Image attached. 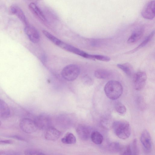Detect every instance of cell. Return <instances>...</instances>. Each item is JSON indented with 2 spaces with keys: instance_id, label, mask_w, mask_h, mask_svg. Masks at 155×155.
<instances>
[{
  "instance_id": "6da1fadb",
  "label": "cell",
  "mask_w": 155,
  "mask_h": 155,
  "mask_svg": "<svg viewBox=\"0 0 155 155\" xmlns=\"http://www.w3.org/2000/svg\"><path fill=\"white\" fill-rule=\"evenodd\" d=\"M104 91L106 95L109 99L115 100L121 95L123 87L121 83L116 81L111 80L105 85Z\"/></svg>"
},
{
  "instance_id": "7a4b0ae2",
  "label": "cell",
  "mask_w": 155,
  "mask_h": 155,
  "mask_svg": "<svg viewBox=\"0 0 155 155\" xmlns=\"http://www.w3.org/2000/svg\"><path fill=\"white\" fill-rule=\"evenodd\" d=\"M116 135L120 139H126L129 137L131 129L129 123L125 120H117L114 122L112 125Z\"/></svg>"
},
{
  "instance_id": "3957f363",
  "label": "cell",
  "mask_w": 155,
  "mask_h": 155,
  "mask_svg": "<svg viewBox=\"0 0 155 155\" xmlns=\"http://www.w3.org/2000/svg\"><path fill=\"white\" fill-rule=\"evenodd\" d=\"M80 72V68L78 65L71 64L66 66L63 68L61 74L65 80L72 81L77 78Z\"/></svg>"
},
{
  "instance_id": "277c9868",
  "label": "cell",
  "mask_w": 155,
  "mask_h": 155,
  "mask_svg": "<svg viewBox=\"0 0 155 155\" xmlns=\"http://www.w3.org/2000/svg\"><path fill=\"white\" fill-rule=\"evenodd\" d=\"M19 126L23 132L30 134L35 132L38 129L34 121L28 118H24L20 121Z\"/></svg>"
},
{
  "instance_id": "5b68a950",
  "label": "cell",
  "mask_w": 155,
  "mask_h": 155,
  "mask_svg": "<svg viewBox=\"0 0 155 155\" xmlns=\"http://www.w3.org/2000/svg\"><path fill=\"white\" fill-rule=\"evenodd\" d=\"M147 79V76L145 72L139 71L134 75L133 85L135 90L140 91L144 87Z\"/></svg>"
},
{
  "instance_id": "8992f818",
  "label": "cell",
  "mask_w": 155,
  "mask_h": 155,
  "mask_svg": "<svg viewBox=\"0 0 155 155\" xmlns=\"http://www.w3.org/2000/svg\"><path fill=\"white\" fill-rule=\"evenodd\" d=\"M155 0L148 2L143 8L141 12L142 16L144 18L151 20L155 17Z\"/></svg>"
},
{
  "instance_id": "52a82bcc",
  "label": "cell",
  "mask_w": 155,
  "mask_h": 155,
  "mask_svg": "<svg viewBox=\"0 0 155 155\" xmlns=\"http://www.w3.org/2000/svg\"><path fill=\"white\" fill-rule=\"evenodd\" d=\"M24 31L30 41L34 43H38L40 36L38 30L34 27L29 24L25 25Z\"/></svg>"
},
{
  "instance_id": "ba28073f",
  "label": "cell",
  "mask_w": 155,
  "mask_h": 155,
  "mask_svg": "<svg viewBox=\"0 0 155 155\" xmlns=\"http://www.w3.org/2000/svg\"><path fill=\"white\" fill-rule=\"evenodd\" d=\"M76 131L79 137L83 140H88L92 132L90 127L83 124H80L77 126Z\"/></svg>"
},
{
  "instance_id": "9c48e42d",
  "label": "cell",
  "mask_w": 155,
  "mask_h": 155,
  "mask_svg": "<svg viewBox=\"0 0 155 155\" xmlns=\"http://www.w3.org/2000/svg\"><path fill=\"white\" fill-rule=\"evenodd\" d=\"M140 141L146 150L150 152L152 148V142L150 135L147 130H145L142 131Z\"/></svg>"
},
{
  "instance_id": "30bf717a",
  "label": "cell",
  "mask_w": 155,
  "mask_h": 155,
  "mask_svg": "<svg viewBox=\"0 0 155 155\" xmlns=\"http://www.w3.org/2000/svg\"><path fill=\"white\" fill-rule=\"evenodd\" d=\"M34 121L38 128L46 129L49 127L50 120L49 116L45 114H42L36 117Z\"/></svg>"
},
{
  "instance_id": "8fae6325",
  "label": "cell",
  "mask_w": 155,
  "mask_h": 155,
  "mask_svg": "<svg viewBox=\"0 0 155 155\" xmlns=\"http://www.w3.org/2000/svg\"><path fill=\"white\" fill-rule=\"evenodd\" d=\"M9 11L11 14L16 15L25 26L29 24L23 12L18 6L15 5H11Z\"/></svg>"
},
{
  "instance_id": "7c38bea8",
  "label": "cell",
  "mask_w": 155,
  "mask_h": 155,
  "mask_svg": "<svg viewBox=\"0 0 155 155\" xmlns=\"http://www.w3.org/2000/svg\"><path fill=\"white\" fill-rule=\"evenodd\" d=\"M61 132L56 128L51 127L47 128L45 134V138L48 140L55 141L59 138Z\"/></svg>"
},
{
  "instance_id": "4fadbf2b",
  "label": "cell",
  "mask_w": 155,
  "mask_h": 155,
  "mask_svg": "<svg viewBox=\"0 0 155 155\" xmlns=\"http://www.w3.org/2000/svg\"><path fill=\"white\" fill-rule=\"evenodd\" d=\"M144 31V28L143 27H140L136 29L128 38L127 43L132 44L137 42L143 35Z\"/></svg>"
},
{
  "instance_id": "5bb4252c",
  "label": "cell",
  "mask_w": 155,
  "mask_h": 155,
  "mask_svg": "<svg viewBox=\"0 0 155 155\" xmlns=\"http://www.w3.org/2000/svg\"><path fill=\"white\" fill-rule=\"evenodd\" d=\"M31 12L42 21L45 22L46 19L44 14L38 6L35 3L31 2L28 5Z\"/></svg>"
},
{
  "instance_id": "9a60e30c",
  "label": "cell",
  "mask_w": 155,
  "mask_h": 155,
  "mask_svg": "<svg viewBox=\"0 0 155 155\" xmlns=\"http://www.w3.org/2000/svg\"><path fill=\"white\" fill-rule=\"evenodd\" d=\"M10 114V108L3 100L0 99V118L6 119L9 117Z\"/></svg>"
},
{
  "instance_id": "2e32d148",
  "label": "cell",
  "mask_w": 155,
  "mask_h": 155,
  "mask_svg": "<svg viewBox=\"0 0 155 155\" xmlns=\"http://www.w3.org/2000/svg\"><path fill=\"white\" fill-rule=\"evenodd\" d=\"M154 35V31H152L145 39L137 47L126 52V54H130L134 53L146 45L151 40Z\"/></svg>"
},
{
  "instance_id": "e0dca14e",
  "label": "cell",
  "mask_w": 155,
  "mask_h": 155,
  "mask_svg": "<svg viewBox=\"0 0 155 155\" xmlns=\"http://www.w3.org/2000/svg\"><path fill=\"white\" fill-rule=\"evenodd\" d=\"M117 66L127 76H131L134 73L133 68L132 65L129 63L118 64H117Z\"/></svg>"
},
{
  "instance_id": "ac0fdd59",
  "label": "cell",
  "mask_w": 155,
  "mask_h": 155,
  "mask_svg": "<svg viewBox=\"0 0 155 155\" xmlns=\"http://www.w3.org/2000/svg\"><path fill=\"white\" fill-rule=\"evenodd\" d=\"M111 72L108 70L105 69H98L94 72V75L97 78L105 79L108 78L111 75Z\"/></svg>"
},
{
  "instance_id": "d6986e66",
  "label": "cell",
  "mask_w": 155,
  "mask_h": 155,
  "mask_svg": "<svg viewBox=\"0 0 155 155\" xmlns=\"http://www.w3.org/2000/svg\"><path fill=\"white\" fill-rule=\"evenodd\" d=\"M61 142L66 144H74L76 141L74 135L70 132L67 133L65 136L61 139Z\"/></svg>"
},
{
  "instance_id": "ffe728a7",
  "label": "cell",
  "mask_w": 155,
  "mask_h": 155,
  "mask_svg": "<svg viewBox=\"0 0 155 155\" xmlns=\"http://www.w3.org/2000/svg\"><path fill=\"white\" fill-rule=\"evenodd\" d=\"M90 137L92 141L96 144H100L103 141L102 135L97 131H93L91 134Z\"/></svg>"
},
{
  "instance_id": "44dd1931",
  "label": "cell",
  "mask_w": 155,
  "mask_h": 155,
  "mask_svg": "<svg viewBox=\"0 0 155 155\" xmlns=\"http://www.w3.org/2000/svg\"><path fill=\"white\" fill-rule=\"evenodd\" d=\"M122 146L118 142H114L111 143L108 146L109 150L111 152L116 153L120 152Z\"/></svg>"
},
{
  "instance_id": "7402d4cb",
  "label": "cell",
  "mask_w": 155,
  "mask_h": 155,
  "mask_svg": "<svg viewBox=\"0 0 155 155\" xmlns=\"http://www.w3.org/2000/svg\"><path fill=\"white\" fill-rule=\"evenodd\" d=\"M115 108L116 112L121 115L125 114L126 112V108L125 106L119 102L116 103Z\"/></svg>"
},
{
  "instance_id": "603a6c76",
  "label": "cell",
  "mask_w": 155,
  "mask_h": 155,
  "mask_svg": "<svg viewBox=\"0 0 155 155\" xmlns=\"http://www.w3.org/2000/svg\"><path fill=\"white\" fill-rule=\"evenodd\" d=\"M130 145L132 155H139V150L137 140L134 139Z\"/></svg>"
},
{
  "instance_id": "cb8c5ba5",
  "label": "cell",
  "mask_w": 155,
  "mask_h": 155,
  "mask_svg": "<svg viewBox=\"0 0 155 155\" xmlns=\"http://www.w3.org/2000/svg\"><path fill=\"white\" fill-rule=\"evenodd\" d=\"M24 153L25 155H46L41 151L32 149L26 150Z\"/></svg>"
},
{
  "instance_id": "d4e9b609",
  "label": "cell",
  "mask_w": 155,
  "mask_h": 155,
  "mask_svg": "<svg viewBox=\"0 0 155 155\" xmlns=\"http://www.w3.org/2000/svg\"><path fill=\"white\" fill-rule=\"evenodd\" d=\"M119 152L120 155H132L130 144L122 147Z\"/></svg>"
},
{
  "instance_id": "484cf974",
  "label": "cell",
  "mask_w": 155,
  "mask_h": 155,
  "mask_svg": "<svg viewBox=\"0 0 155 155\" xmlns=\"http://www.w3.org/2000/svg\"><path fill=\"white\" fill-rule=\"evenodd\" d=\"M93 60L96 59L103 61L108 62L110 60V58L107 56L100 54H93Z\"/></svg>"
},
{
  "instance_id": "4316f807",
  "label": "cell",
  "mask_w": 155,
  "mask_h": 155,
  "mask_svg": "<svg viewBox=\"0 0 155 155\" xmlns=\"http://www.w3.org/2000/svg\"><path fill=\"white\" fill-rule=\"evenodd\" d=\"M83 83L86 85H90L93 83V81L89 76L85 75L82 78Z\"/></svg>"
},
{
  "instance_id": "83f0119b",
  "label": "cell",
  "mask_w": 155,
  "mask_h": 155,
  "mask_svg": "<svg viewBox=\"0 0 155 155\" xmlns=\"http://www.w3.org/2000/svg\"><path fill=\"white\" fill-rule=\"evenodd\" d=\"M13 143V141L11 140H0V144L6 145L12 144Z\"/></svg>"
},
{
  "instance_id": "f1b7e54d",
  "label": "cell",
  "mask_w": 155,
  "mask_h": 155,
  "mask_svg": "<svg viewBox=\"0 0 155 155\" xmlns=\"http://www.w3.org/2000/svg\"><path fill=\"white\" fill-rule=\"evenodd\" d=\"M10 137L13 138L15 139L16 140H18L21 141L25 140V139L21 137L20 136H13Z\"/></svg>"
},
{
  "instance_id": "f546056e",
  "label": "cell",
  "mask_w": 155,
  "mask_h": 155,
  "mask_svg": "<svg viewBox=\"0 0 155 155\" xmlns=\"http://www.w3.org/2000/svg\"><path fill=\"white\" fill-rule=\"evenodd\" d=\"M5 152L3 150H0V155H2L4 154Z\"/></svg>"
},
{
  "instance_id": "4dcf8cb0",
  "label": "cell",
  "mask_w": 155,
  "mask_h": 155,
  "mask_svg": "<svg viewBox=\"0 0 155 155\" xmlns=\"http://www.w3.org/2000/svg\"><path fill=\"white\" fill-rule=\"evenodd\" d=\"M1 121L0 120V126L1 125Z\"/></svg>"
}]
</instances>
